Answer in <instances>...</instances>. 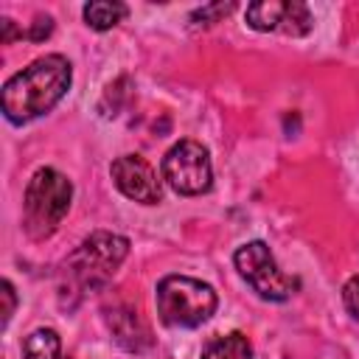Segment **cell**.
<instances>
[{
  "label": "cell",
  "mask_w": 359,
  "mask_h": 359,
  "mask_svg": "<svg viewBox=\"0 0 359 359\" xmlns=\"http://www.w3.org/2000/svg\"><path fill=\"white\" fill-rule=\"evenodd\" d=\"M73 79L70 62L62 53L34 59L3 84V112L11 123H28L50 112L67 93Z\"/></svg>",
  "instance_id": "cell-1"
},
{
  "label": "cell",
  "mask_w": 359,
  "mask_h": 359,
  "mask_svg": "<svg viewBox=\"0 0 359 359\" xmlns=\"http://www.w3.org/2000/svg\"><path fill=\"white\" fill-rule=\"evenodd\" d=\"M73 182L56 168H39L25 185L22 224L31 238H48L70 210Z\"/></svg>",
  "instance_id": "cell-2"
},
{
  "label": "cell",
  "mask_w": 359,
  "mask_h": 359,
  "mask_svg": "<svg viewBox=\"0 0 359 359\" xmlns=\"http://www.w3.org/2000/svg\"><path fill=\"white\" fill-rule=\"evenodd\" d=\"M216 292L213 286L188 278V275H168L157 283V314L165 325L174 328H196L208 323L216 311Z\"/></svg>",
  "instance_id": "cell-3"
},
{
  "label": "cell",
  "mask_w": 359,
  "mask_h": 359,
  "mask_svg": "<svg viewBox=\"0 0 359 359\" xmlns=\"http://www.w3.org/2000/svg\"><path fill=\"white\" fill-rule=\"evenodd\" d=\"M126 252H129V241L123 236L98 230L76 247V252L67 258V266L84 289H98L115 275Z\"/></svg>",
  "instance_id": "cell-4"
},
{
  "label": "cell",
  "mask_w": 359,
  "mask_h": 359,
  "mask_svg": "<svg viewBox=\"0 0 359 359\" xmlns=\"http://www.w3.org/2000/svg\"><path fill=\"white\" fill-rule=\"evenodd\" d=\"M233 261H236L238 275L264 300H289L297 292V286H300L297 278L286 275L278 266L275 255L269 252V247L264 241H250V244L238 247L236 255H233Z\"/></svg>",
  "instance_id": "cell-5"
},
{
  "label": "cell",
  "mask_w": 359,
  "mask_h": 359,
  "mask_svg": "<svg viewBox=\"0 0 359 359\" xmlns=\"http://www.w3.org/2000/svg\"><path fill=\"white\" fill-rule=\"evenodd\" d=\"M163 177L165 182L182 196H199L213 185L210 154L196 140L174 143L163 157Z\"/></svg>",
  "instance_id": "cell-6"
},
{
  "label": "cell",
  "mask_w": 359,
  "mask_h": 359,
  "mask_svg": "<svg viewBox=\"0 0 359 359\" xmlns=\"http://www.w3.org/2000/svg\"><path fill=\"white\" fill-rule=\"evenodd\" d=\"M247 22L255 31H283L289 36H303L311 31V11L297 0H261L247 6Z\"/></svg>",
  "instance_id": "cell-7"
},
{
  "label": "cell",
  "mask_w": 359,
  "mask_h": 359,
  "mask_svg": "<svg viewBox=\"0 0 359 359\" xmlns=\"http://www.w3.org/2000/svg\"><path fill=\"white\" fill-rule=\"evenodd\" d=\"M118 191L140 205H154L160 202V180L154 168L140 157V154H123L112 163L109 168Z\"/></svg>",
  "instance_id": "cell-8"
},
{
  "label": "cell",
  "mask_w": 359,
  "mask_h": 359,
  "mask_svg": "<svg viewBox=\"0 0 359 359\" xmlns=\"http://www.w3.org/2000/svg\"><path fill=\"white\" fill-rule=\"evenodd\" d=\"M107 323H109L112 337H115L126 351H143V348L151 345L149 328L140 323L137 311H132V309H115V311L107 314Z\"/></svg>",
  "instance_id": "cell-9"
},
{
  "label": "cell",
  "mask_w": 359,
  "mask_h": 359,
  "mask_svg": "<svg viewBox=\"0 0 359 359\" xmlns=\"http://www.w3.org/2000/svg\"><path fill=\"white\" fill-rule=\"evenodd\" d=\"M202 359H252V345L244 334L233 331L210 339L202 351Z\"/></svg>",
  "instance_id": "cell-10"
},
{
  "label": "cell",
  "mask_w": 359,
  "mask_h": 359,
  "mask_svg": "<svg viewBox=\"0 0 359 359\" xmlns=\"http://www.w3.org/2000/svg\"><path fill=\"white\" fill-rule=\"evenodd\" d=\"M126 17V6L123 3H109V0H93V3H87L84 6V20H87V25L90 28H95V31H109V28H115L121 20Z\"/></svg>",
  "instance_id": "cell-11"
},
{
  "label": "cell",
  "mask_w": 359,
  "mask_h": 359,
  "mask_svg": "<svg viewBox=\"0 0 359 359\" xmlns=\"http://www.w3.org/2000/svg\"><path fill=\"white\" fill-rule=\"evenodd\" d=\"M59 351H62V339L53 328H36L22 342L25 359H59Z\"/></svg>",
  "instance_id": "cell-12"
},
{
  "label": "cell",
  "mask_w": 359,
  "mask_h": 359,
  "mask_svg": "<svg viewBox=\"0 0 359 359\" xmlns=\"http://www.w3.org/2000/svg\"><path fill=\"white\" fill-rule=\"evenodd\" d=\"M236 8V3H210V6H202L191 14V25L194 28H208L213 22H219L222 17H227L230 11Z\"/></svg>",
  "instance_id": "cell-13"
},
{
  "label": "cell",
  "mask_w": 359,
  "mask_h": 359,
  "mask_svg": "<svg viewBox=\"0 0 359 359\" xmlns=\"http://www.w3.org/2000/svg\"><path fill=\"white\" fill-rule=\"evenodd\" d=\"M50 31H53V20H50L48 14H36V17H34V22H28L25 36H28L31 42H42V39H48V36H50Z\"/></svg>",
  "instance_id": "cell-14"
},
{
  "label": "cell",
  "mask_w": 359,
  "mask_h": 359,
  "mask_svg": "<svg viewBox=\"0 0 359 359\" xmlns=\"http://www.w3.org/2000/svg\"><path fill=\"white\" fill-rule=\"evenodd\" d=\"M342 300H345V309L359 320V275L348 278V283L342 286Z\"/></svg>",
  "instance_id": "cell-15"
},
{
  "label": "cell",
  "mask_w": 359,
  "mask_h": 359,
  "mask_svg": "<svg viewBox=\"0 0 359 359\" xmlns=\"http://www.w3.org/2000/svg\"><path fill=\"white\" fill-rule=\"evenodd\" d=\"M0 297H3V325H8V320L14 314V306H17V294H14V286L8 280L0 283Z\"/></svg>",
  "instance_id": "cell-16"
},
{
  "label": "cell",
  "mask_w": 359,
  "mask_h": 359,
  "mask_svg": "<svg viewBox=\"0 0 359 359\" xmlns=\"http://www.w3.org/2000/svg\"><path fill=\"white\" fill-rule=\"evenodd\" d=\"M0 28H3V34H0V39H3V45H8V42H14V39H20L22 36V31L17 28V22L14 20H0Z\"/></svg>",
  "instance_id": "cell-17"
}]
</instances>
